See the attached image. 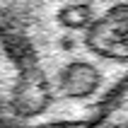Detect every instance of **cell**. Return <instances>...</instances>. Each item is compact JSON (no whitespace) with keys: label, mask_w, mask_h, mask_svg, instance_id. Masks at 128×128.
Masks as SVG:
<instances>
[{"label":"cell","mask_w":128,"mask_h":128,"mask_svg":"<svg viewBox=\"0 0 128 128\" xmlns=\"http://www.w3.org/2000/svg\"><path fill=\"white\" fill-rule=\"evenodd\" d=\"M128 92V0H0V128H94Z\"/></svg>","instance_id":"obj_1"}]
</instances>
